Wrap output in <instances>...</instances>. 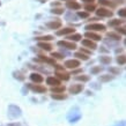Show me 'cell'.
Returning <instances> with one entry per match:
<instances>
[{"mask_svg": "<svg viewBox=\"0 0 126 126\" xmlns=\"http://www.w3.org/2000/svg\"><path fill=\"white\" fill-rule=\"evenodd\" d=\"M84 36L87 37V39H90V41H93V42H98V41L102 39V37H101L98 34L93 32V31H87V32L84 34Z\"/></svg>", "mask_w": 126, "mask_h": 126, "instance_id": "9", "label": "cell"}, {"mask_svg": "<svg viewBox=\"0 0 126 126\" xmlns=\"http://www.w3.org/2000/svg\"><path fill=\"white\" fill-rule=\"evenodd\" d=\"M82 90H83V84H72L68 88L69 94H73V95H77V94L81 93Z\"/></svg>", "mask_w": 126, "mask_h": 126, "instance_id": "7", "label": "cell"}, {"mask_svg": "<svg viewBox=\"0 0 126 126\" xmlns=\"http://www.w3.org/2000/svg\"><path fill=\"white\" fill-rule=\"evenodd\" d=\"M116 60H117V63H118L119 65H124V64H125V61H126V57L124 56V54H120V56L117 57Z\"/></svg>", "mask_w": 126, "mask_h": 126, "instance_id": "32", "label": "cell"}, {"mask_svg": "<svg viewBox=\"0 0 126 126\" xmlns=\"http://www.w3.org/2000/svg\"><path fill=\"white\" fill-rule=\"evenodd\" d=\"M30 80L37 84V83H42L43 81H44V78H43L42 74H39V73H31Z\"/></svg>", "mask_w": 126, "mask_h": 126, "instance_id": "10", "label": "cell"}, {"mask_svg": "<svg viewBox=\"0 0 126 126\" xmlns=\"http://www.w3.org/2000/svg\"><path fill=\"white\" fill-rule=\"evenodd\" d=\"M0 6H1V1H0Z\"/></svg>", "mask_w": 126, "mask_h": 126, "instance_id": "51", "label": "cell"}, {"mask_svg": "<svg viewBox=\"0 0 126 126\" xmlns=\"http://www.w3.org/2000/svg\"><path fill=\"white\" fill-rule=\"evenodd\" d=\"M102 69H103L102 66H95V67H93V68L90 69V72H92V74H98V73H101Z\"/></svg>", "mask_w": 126, "mask_h": 126, "instance_id": "33", "label": "cell"}, {"mask_svg": "<svg viewBox=\"0 0 126 126\" xmlns=\"http://www.w3.org/2000/svg\"><path fill=\"white\" fill-rule=\"evenodd\" d=\"M90 87H93V88H95V89H101V86H97V83H92L90 84Z\"/></svg>", "mask_w": 126, "mask_h": 126, "instance_id": "42", "label": "cell"}, {"mask_svg": "<svg viewBox=\"0 0 126 126\" xmlns=\"http://www.w3.org/2000/svg\"><path fill=\"white\" fill-rule=\"evenodd\" d=\"M58 45L61 46V47H65V49H67V50H74V49H77L75 43L69 42V41H59V42H58Z\"/></svg>", "mask_w": 126, "mask_h": 126, "instance_id": "6", "label": "cell"}, {"mask_svg": "<svg viewBox=\"0 0 126 126\" xmlns=\"http://www.w3.org/2000/svg\"><path fill=\"white\" fill-rule=\"evenodd\" d=\"M5 126H20V124L19 123H9V124H7Z\"/></svg>", "mask_w": 126, "mask_h": 126, "instance_id": "43", "label": "cell"}, {"mask_svg": "<svg viewBox=\"0 0 126 126\" xmlns=\"http://www.w3.org/2000/svg\"><path fill=\"white\" fill-rule=\"evenodd\" d=\"M51 13H53V14H58V15H60V14H64V8H53L52 11H51Z\"/></svg>", "mask_w": 126, "mask_h": 126, "instance_id": "34", "label": "cell"}, {"mask_svg": "<svg viewBox=\"0 0 126 126\" xmlns=\"http://www.w3.org/2000/svg\"><path fill=\"white\" fill-rule=\"evenodd\" d=\"M78 81H82V82H87V81L90 80V78H89V75H84V74H81V75H78L77 78H75Z\"/></svg>", "mask_w": 126, "mask_h": 126, "instance_id": "29", "label": "cell"}, {"mask_svg": "<svg viewBox=\"0 0 126 126\" xmlns=\"http://www.w3.org/2000/svg\"><path fill=\"white\" fill-rule=\"evenodd\" d=\"M79 66H80V61L78 59H69V60L65 61V67H67V68H78Z\"/></svg>", "mask_w": 126, "mask_h": 126, "instance_id": "8", "label": "cell"}, {"mask_svg": "<svg viewBox=\"0 0 126 126\" xmlns=\"http://www.w3.org/2000/svg\"><path fill=\"white\" fill-rule=\"evenodd\" d=\"M56 75H57V79L59 80H64V81H67L69 80V74L68 73H66L65 71H57L56 72Z\"/></svg>", "mask_w": 126, "mask_h": 126, "instance_id": "15", "label": "cell"}, {"mask_svg": "<svg viewBox=\"0 0 126 126\" xmlns=\"http://www.w3.org/2000/svg\"><path fill=\"white\" fill-rule=\"evenodd\" d=\"M110 1H112V2L115 1V4H116V2H119V4H124V2H125L124 0H110Z\"/></svg>", "mask_w": 126, "mask_h": 126, "instance_id": "45", "label": "cell"}, {"mask_svg": "<svg viewBox=\"0 0 126 126\" xmlns=\"http://www.w3.org/2000/svg\"><path fill=\"white\" fill-rule=\"evenodd\" d=\"M116 31H117V34H123V35H125V32H126V30H125V28L124 27H117L116 28Z\"/></svg>", "mask_w": 126, "mask_h": 126, "instance_id": "39", "label": "cell"}, {"mask_svg": "<svg viewBox=\"0 0 126 126\" xmlns=\"http://www.w3.org/2000/svg\"><path fill=\"white\" fill-rule=\"evenodd\" d=\"M99 61H101L102 64H104V65H109L111 61H112V58H111L110 56H101V57H99Z\"/></svg>", "mask_w": 126, "mask_h": 126, "instance_id": "25", "label": "cell"}, {"mask_svg": "<svg viewBox=\"0 0 126 126\" xmlns=\"http://www.w3.org/2000/svg\"><path fill=\"white\" fill-rule=\"evenodd\" d=\"M80 52H81V53H83V54H87V56H89V54L92 53V51H89V50H87V49H86V47H83V49L81 47Z\"/></svg>", "mask_w": 126, "mask_h": 126, "instance_id": "41", "label": "cell"}, {"mask_svg": "<svg viewBox=\"0 0 126 126\" xmlns=\"http://www.w3.org/2000/svg\"><path fill=\"white\" fill-rule=\"evenodd\" d=\"M78 73H82V69H77V71L73 72V74H78Z\"/></svg>", "mask_w": 126, "mask_h": 126, "instance_id": "46", "label": "cell"}, {"mask_svg": "<svg viewBox=\"0 0 126 126\" xmlns=\"http://www.w3.org/2000/svg\"><path fill=\"white\" fill-rule=\"evenodd\" d=\"M46 27L49 28V29H52V30H54V29H59V28L61 27V21H59V20L50 21V22L46 23Z\"/></svg>", "mask_w": 126, "mask_h": 126, "instance_id": "11", "label": "cell"}, {"mask_svg": "<svg viewBox=\"0 0 126 126\" xmlns=\"http://www.w3.org/2000/svg\"><path fill=\"white\" fill-rule=\"evenodd\" d=\"M26 89H27V87L24 86V87H23V89H22V93H23V95H26V94H27V93H26Z\"/></svg>", "mask_w": 126, "mask_h": 126, "instance_id": "48", "label": "cell"}, {"mask_svg": "<svg viewBox=\"0 0 126 126\" xmlns=\"http://www.w3.org/2000/svg\"><path fill=\"white\" fill-rule=\"evenodd\" d=\"M22 116V110L15 104H11L8 107V117L11 119H16Z\"/></svg>", "mask_w": 126, "mask_h": 126, "instance_id": "2", "label": "cell"}, {"mask_svg": "<svg viewBox=\"0 0 126 126\" xmlns=\"http://www.w3.org/2000/svg\"><path fill=\"white\" fill-rule=\"evenodd\" d=\"M66 7L69 8V9H73V11H79L81 8V5L77 1H67L66 2Z\"/></svg>", "mask_w": 126, "mask_h": 126, "instance_id": "16", "label": "cell"}, {"mask_svg": "<svg viewBox=\"0 0 126 126\" xmlns=\"http://www.w3.org/2000/svg\"><path fill=\"white\" fill-rule=\"evenodd\" d=\"M66 19L68 20V21H77V16L72 14V13H68L67 15H66Z\"/></svg>", "mask_w": 126, "mask_h": 126, "instance_id": "38", "label": "cell"}, {"mask_svg": "<svg viewBox=\"0 0 126 126\" xmlns=\"http://www.w3.org/2000/svg\"><path fill=\"white\" fill-rule=\"evenodd\" d=\"M38 47H41L42 50H45V51H51L52 50V45L47 42H39Z\"/></svg>", "mask_w": 126, "mask_h": 126, "instance_id": "21", "label": "cell"}, {"mask_svg": "<svg viewBox=\"0 0 126 126\" xmlns=\"http://www.w3.org/2000/svg\"><path fill=\"white\" fill-rule=\"evenodd\" d=\"M109 71H110L111 75H118L119 73H120V69L116 68V67H110V68H109Z\"/></svg>", "mask_w": 126, "mask_h": 126, "instance_id": "35", "label": "cell"}, {"mask_svg": "<svg viewBox=\"0 0 126 126\" xmlns=\"http://www.w3.org/2000/svg\"><path fill=\"white\" fill-rule=\"evenodd\" d=\"M67 38L71 41V42H73V43H75V42H79L81 38H82V36H81L80 34H71V35H68L67 36Z\"/></svg>", "mask_w": 126, "mask_h": 126, "instance_id": "19", "label": "cell"}, {"mask_svg": "<svg viewBox=\"0 0 126 126\" xmlns=\"http://www.w3.org/2000/svg\"><path fill=\"white\" fill-rule=\"evenodd\" d=\"M67 119H68L69 123H77L79 122L81 119V112H80V109L78 107L73 108L71 109L68 112V115H67Z\"/></svg>", "mask_w": 126, "mask_h": 126, "instance_id": "1", "label": "cell"}, {"mask_svg": "<svg viewBox=\"0 0 126 126\" xmlns=\"http://www.w3.org/2000/svg\"><path fill=\"white\" fill-rule=\"evenodd\" d=\"M75 32V29L74 28H71V27H68V28H64V29H59V30L57 31V35L58 36H63V35H71V34H74Z\"/></svg>", "mask_w": 126, "mask_h": 126, "instance_id": "12", "label": "cell"}, {"mask_svg": "<svg viewBox=\"0 0 126 126\" xmlns=\"http://www.w3.org/2000/svg\"><path fill=\"white\" fill-rule=\"evenodd\" d=\"M78 16H79V17H82V19H86V17H88V16H89V13H87V12L79 11V12H78Z\"/></svg>", "mask_w": 126, "mask_h": 126, "instance_id": "37", "label": "cell"}, {"mask_svg": "<svg viewBox=\"0 0 126 126\" xmlns=\"http://www.w3.org/2000/svg\"><path fill=\"white\" fill-rule=\"evenodd\" d=\"M13 77L19 81H23L24 79H26L24 74H23L22 72H20V71H14V72H13Z\"/></svg>", "mask_w": 126, "mask_h": 126, "instance_id": "23", "label": "cell"}, {"mask_svg": "<svg viewBox=\"0 0 126 126\" xmlns=\"http://www.w3.org/2000/svg\"><path fill=\"white\" fill-rule=\"evenodd\" d=\"M51 97H52L53 99L63 101V99H66V97H67V96L64 95V94H52V95H51Z\"/></svg>", "mask_w": 126, "mask_h": 126, "instance_id": "28", "label": "cell"}, {"mask_svg": "<svg viewBox=\"0 0 126 126\" xmlns=\"http://www.w3.org/2000/svg\"><path fill=\"white\" fill-rule=\"evenodd\" d=\"M107 37H108V38H110V39H112V41H116V42H118V41H120V39H122L120 34H117V32H115V31L107 32Z\"/></svg>", "mask_w": 126, "mask_h": 126, "instance_id": "17", "label": "cell"}, {"mask_svg": "<svg viewBox=\"0 0 126 126\" xmlns=\"http://www.w3.org/2000/svg\"><path fill=\"white\" fill-rule=\"evenodd\" d=\"M86 29L88 31H104L105 30V26L102 23H90L86 26Z\"/></svg>", "mask_w": 126, "mask_h": 126, "instance_id": "3", "label": "cell"}, {"mask_svg": "<svg viewBox=\"0 0 126 126\" xmlns=\"http://www.w3.org/2000/svg\"><path fill=\"white\" fill-rule=\"evenodd\" d=\"M113 75H110V74H103V75H101L99 77V81L101 82H109V81L113 80Z\"/></svg>", "mask_w": 126, "mask_h": 126, "instance_id": "26", "label": "cell"}, {"mask_svg": "<svg viewBox=\"0 0 126 126\" xmlns=\"http://www.w3.org/2000/svg\"><path fill=\"white\" fill-rule=\"evenodd\" d=\"M118 15H120L122 17H125V15H126V9H125V8L119 9V11H118Z\"/></svg>", "mask_w": 126, "mask_h": 126, "instance_id": "40", "label": "cell"}, {"mask_svg": "<svg viewBox=\"0 0 126 126\" xmlns=\"http://www.w3.org/2000/svg\"><path fill=\"white\" fill-rule=\"evenodd\" d=\"M123 22H124V21H123V20H119V19L111 20V21H109V26H110V27H116L117 28V27H119Z\"/></svg>", "mask_w": 126, "mask_h": 126, "instance_id": "27", "label": "cell"}, {"mask_svg": "<svg viewBox=\"0 0 126 126\" xmlns=\"http://www.w3.org/2000/svg\"><path fill=\"white\" fill-rule=\"evenodd\" d=\"M82 1H86V2H88V4H93L94 0H82Z\"/></svg>", "mask_w": 126, "mask_h": 126, "instance_id": "49", "label": "cell"}, {"mask_svg": "<svg viewBox=\"0 0 126 126\" xmlns=\"http://www.w3.org/2000/svg\"><path fill=\"white\" fill-rule=\"evenodd\" d=\"M51 57H52V59H63L64 56L61 53H59V52H52V53H51Z\"/></svg>", "mask_w": 126, "mask_h": 126, "instance_id": "36", "label": "cell"}, {"mask_svg": "<svg viewBox=\"0 0 126 126\" xmlns=\"http://www.w3.org/2000/svg\"><path fill=\"white\" fill-rule=\"evenodd\" d=\"M113 126H125V122H124V120H122V122L117 123V124H116V125H113Z\"/></svg>", "mask_w": 126, "mask_h": 126, "instance_id": "44", "label": "cell"}, {"mask_svg": "<svg viewBox=\"0 0 126 126\" xmlns=\"http://www.w3.org/2000/svg\"><path fill=\"white\" fill-rule=\"evenodd\" d=\"M64 1H66V2H67V1H75V0H64Z\"/></svg>", "mask_w": 126, "mask_h": 126, "instance_id": "50", "label": "cell"}, {"mask_svg": "<svg viewBox=\"0 0 126 126\" xmlns=\"http://www.w3.org/2000/svg\"><path fill=\"white\" fill-rule=\"evenodd\" d=\"M98 2L103 6H107V7H110V8H115L116 7V4L112 2L110 0H98Z\"/></svg>", "mask_w": 126, "mask_h": 126, "instance_id": "22", "label": "cell"}, {"mask_svg": "<svg viewBox=\"0 0 126 126\" xmlns=\"http://www.w3.org/2000/svg\"><path fill=\"white\" fill-rule=\"evenodd\" d=\"M82 45L86 46V47H88V49L90 50H96V47H97V45H96L95 42H93V41H90V39H82Z\"/></svg>", "mask_w": 126, "mask_h": 126, "instance_id": "13", "label": "cell"}, {"mask_svg": "<svg viewBox=\"0 0 126 126\" xmlns=\"http://www.w3.org/2000/svg\"><path fill=\"white\" fill-rule=\"evenodd\" d=\"M101 51H102V52H109V50L104 49V46H102V47H101Z\"/></svg>", "mask_w": 126, "mask_h": 126, "instance_id": "47", "label": "cell"}, {"mask_svg": "<svg viewBox=\"0 0 126 126\" xmlns=\"http://www.w3.org/2000/svg\"><path fill=\"white\" fill-rule=\"evenodd\" d=\"M84 9L87 11V13H90V12H94L96 9L95 4H87L84 6Z\"/></svg>", "mask_w": 126, "mask_h": 126, "instance_id": "31", "label": "cell"}, {"mask_svg": "<svg viewBox=\"0 0 126 126\" xmlns=\"http://www.w3.org/2000/svg\"><path fill=\"white\" fill-rule=\"evenodd\" d=\"M74 57H77L78 59H82V60H88V59H89V56H87V54H83V53H81V52H75Z\"/></svg>", "mask_w": 126, "mask_h": 126, "instance_id": "30", "label": "cell"}, {"mask_svg": "<svg viewBox=\"0 0 126 126\" xmlns=\"http://www.w3.org/2000/svg\"><path fill=\"white\" fill-rule=\"evenodd\" d=\"M65 86H57V87H52L51 88V92L53 93V94H64L65 92Z\"/></svg>", "mask_w": 126, "mask_h": 126, "instance_id": "20", "label": "cell"}, {"mask_svg": "<svg viewBox=\"0 0 126 126\" xmlns=\"http://www.w3.org/2000/svg\"><path fill=\"white\" fill-rule=\"evenodd\" d=\"M38 59L39 60H42V61H45V63L50 64V65H56V60H54V59H52V58H47L46 56H43V54H39Z\"/></svg>", "mask_w": 126, "mask_h": 126, "instance_id": "18", "label": "cell"}, {"mask_svg": "<svg viewBox=\"0 0 126 126\" xmlns=\"http://www.w3.org/2000/svg\"><path fill=\"white\" fill-rule=\"evenodd\" d=\"M46 83L50 84L51 87H57V86H60V80H58L57 78L54 77H49L46 79Z\"/></svg>", "mask_w": 126, "mask_h": 126, "instance_id": "14", "label": "cell"}, {"mask_svg": "<svg viewBox=\"0 0 126 126\" xmlns=\"http://www.w3.org/2000/svg\"><path fill=\"white\" fill-rule=\"evenodd\" d=\"M96 14L98 16H101V17H111V16L113 15V13L105 7H99L98 9L96 11Z\"/></svg>", "mask_w": 126, "mask_h": 126, "instance_id": "5", "label": "cell"}, {"mask_svg": "<svg viewBox=\"0 0 126 126\" xmlns=\"http://www.w3.org/2000/svg\"><path fill=\"white\" fill-rule=\"evenodd\" d=\"M26 87L30 88L31 90H32V92H35V93H39V94H44V93H46V88L44 87V86H42V84L28 83V84H26Z\"/></svg>", "mask_w": 126, "mask_h": 126, "instance_id": "4", "label": "cell"}, {"mask_svg": "<svg viewBox=\"0 0 126 126\" xmlns=\"http://www.w3.org/2000/svg\"><path fill=\"white\" fill-rule=\"evenodd\" d=\"M36 41H39V42H49V41H52L53 39V36L51 35H45V36H39V37H36Z\"/></svg>", "mask_w": 126, "mask_h": 126, "instance_id": "24", "label": "cell"}]
</instances>
